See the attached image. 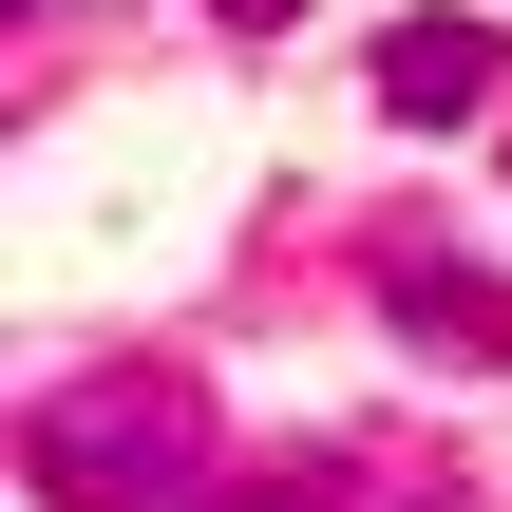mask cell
Instances as JSON below:
<instances>
[{"label":"cell","mask_w":512,"mask_h":512,"mask_svg":"<svg viewBox=\"0 0 512 512\" xmlns=\"http://www.w3.org/2000/svg\"><path fill=\"white\" fill-rule=\"evenodd\" d=\"M38 512H209V380L190 361H95L19 418Z\"/></svg>","instance_id":"obj_1"},{"label":"cell","mask_w":512,"mask_h":512,"mask_svg":"<svg viewBox=\"0 0 512 512\" xmlns=\"http://www.w3.org/2000/svg\"><path fill=\"white\" fill-rule=\"evenodd\" d=\"M380 114H399V133L494 114V19H399V38H380Z\"/></svg>","instance_id":"obj_3"},{"label":"cell","mask_w":512,"mask_h":512,"mask_svg":"<svg viewBox=\"0 0 512 512\" xmlns=\"http://www.w3.org/2000/svg\"><path fill=\"white\" fill-rule=\"evenodd\" d=\"M209 512H418V475H380V456H342V437H285V456L209 475Z\"/></svg>","instance_id":"obj_4"},{"label":"cell","mask_w":512,"mask_h":512,"mask_svg":"<svg viewBox=\"0 0 512 512\" xmlns=\"http://www.w3.org/2000/svg\"><path fill=\"white\" fill-rule=\"evenodd\" d=\"M209 19H228V38H285V19H304V0H209Z\"/></svg>","instance_id":"obj_5"},{"label":"cell","mask_w":512,"mask_h":512,"mask_svg":"<svg viewBox=\"0 0 512 512\" xmlns=\"http://www.w3.org/2000/svg\"><path fill=\"white\" fill-rule=\"evenodd\" d=\"M380 323L437 342V361H494V380H512V285L456 266V247H380Z\"/></svg>","instance_id":"obj_2"}]
</instances>
